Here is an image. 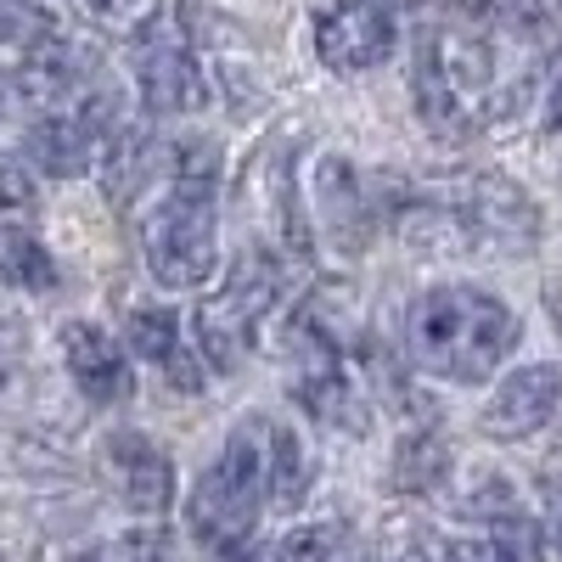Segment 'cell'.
Segmentation results:
<instances>
[{"mask_svg": "<svg viewBox=\"0 0 562 562\" xmlns=\"http://www.w3.org/2000/svg\"><path fill=\"white\" fill-rule=\"evenodd\" d=\"M0 281H18V288H34V293H52L57 288L52 254L40 248L34 231L18 225V214L0 220Z\"/></svg>", "mask_w": 562, "mask_h": 562, "instance_id": "obj_15", "label": "cell"}, {"mask_svg": "<svg viewBox=\"0 0 562 562\" xmlns=\"http://www.w3.org/2000/svg\"><path fill=\"white\" fill-rule=\"evenodd\" d=\"M79 7L85 12H97L102 23H140V18H147V0H79Z\"/></svg>", "mask_w": 562, "mask_h": 562, "instance_id": "obj_23", "label": "cell"}, {"mask_svg": "<svg viewBox=\"0 0 562 562\" xmlns=\"http://www.w3.org/2000/svg\"><path fill=\"white\" fill-rule=\"evenodd\" d=\"M540 557H546V540L529 518H518V512H495L484 535L450 540L439 551V562H540Z\"/></svg>", "mask_w": 562, "mask_h": 562, "instance_id": "obj_14", "label": "cell"}, {"mask_svg": "<svg viewBox=\"0 0 562 562\" xmlns=\"http://www.w3.org/2000/svg\"><path fill=\"white\" fill-rule=\"evenodd\" d=\"M281 299V259L270 248H243L237 265L225 270V281L198 304V355L214 371H237L254 344H259V321L276 310Z\"/></svg>", "mask_w": 562, "mask_h": 562, "instance_id": "obj_4", "label": "cell"}, {"mask_svg": "<svg viewBox=\"0 0 562 562\" xmlns=\"http://www.w3.org/2000/svg\"><path fill=\"white\" fill-rule=\"evenodd\" d=\"M130 74L153 113H203L209 74L180 12H147L130 29Z\"/></svg>", "mask_w": 562, "mask_h": 562, "instance_id": "obj_6", "label": "cell"}, {"mask_svg": "<svg viewBox=\"0 0 562 562\" xmlns=\"http://www.w3.org/2000/svg\"><path fill=\"white\" fill-rule=\"evenodd\" d=\"M400 7H428V0H400Z\"/></svg>", "mask_w": 562, "mask_h": 562, "instance_id": "obj_27", "label": "cell"}, {"mask_svg": "<svg viewBox=\"0 0 562 562\" xmlns=\"http://www.w3.org/2000/svg\"><path fill=\"white\" fill-rule=\"evenodd\" d=\"M270 501V422L248 416L186 501L209 562H259V506Z\"/></svg>", "mask_w": 562, "mask_h": 562, "instance_id": "obj_3", "label": "cell"}, {"mask_svg": "<svg viewBox=\"0 0 562 562\" xmlns=\"http://www.w3.org/2000/svg\"><path fill=\"white\" fill-rule=\"evenodd\" d=\"M52 34V18H45L34 0H0V45L7 52H29Z\"/></svg>", "mask_w": 562, "mask_h": 562, "instance_id": "obj_20", "label": "cell"}, {"mask_svg": "<svg viewBox=\"0 0 562 562\" xmlns=\"http://www.w3.org/2000/svg\"><path fill=\"white\" fill-rule=\"evenodd\" d=\"M490 40L473 23H445L422 34L416 52V108L434 130H467L484 113L490 90Z\"/></svg>", "mask_w": 562, "mask_h": 562, "instance_id": "obj_5", "label": "cell"}, {"mask_svg": "<svg viewBox=\"0 0 562 562\" xmlns=\"http://www.w3.org/2000/svg\"><path fill=\"white\" fill-rule=\"evenodd\" d=\"M518 315L467 281H439L411 304V355L445 383H484L518 349Z\"/></svg>", "mask_w": 562, "mask_h": 562, "instance_id": "obj_2", "label": "cell"}, {"mask_svg": "<svg viewBox=\"0 0 562 562\" xmlns=\"http://www.w3.org/2000/svg\"><path fill=\"white\" fill-rule=\"evenodd\" d=\"M74 562H102V551H79Z\"/></svg>", "mask_w": 562, "mask_h": 562, "instance_id": "obj_25", "label": "cell"}, {"mask_svg": "<svg viewBox=\"0 0 562 562\" xmlns=\"http://www.w3.org/2000/svg\"><path fill=\"white\" fill-rule=\"evenodd\" d=\"M119 551H124V562H186V557H180V546H175V535H169V529H158V524L130 529Z\"/></svg>", "mask_w": 562, "mask_h": 562, "instance_id": "obj_21", "label": "cell"}, {"mask_svg": "<svg viewBox=\"0 0 562 562\" xmlns=\"http://www.w3.org/2000/svg\"><path fill=\"white\" fill-rule=\"evenodd\" d=\"M445 467H450V450L434 428H422V434H405L400 450H394V490L405 495H428L439 479H445Z\"/></svg>", "mask_w": 562, "mask_h": 562, "instance_id": "obj_16", "label": "cell"}, {"mask_svg": "<svg viewBox=\"0 0 562 562\" xmlns=\"http://www.w3.org/2000/svg\"><path fill=\"white\" fill-rule=\"evenodd\" d=\"M214 198H220V147L203 135H186L169 147V186L158 192V209L140 231V254L158 288L186 293L203 288L220 259L214 231Z\"/></svg>", "mask_w": 562, "mask_h": 562, "instance_id": "obj_1", "label": "cell"}, {"mask_svg": "<svg viewBox=\"0 0 562 562\" xmlns=\"http://www.w3.org/2000/svg\"><path fill=\"white\" fill-rule=\"evenodd\" d=\"M63 360H68V378L79 383V394L97 400V405H119L135 389L124 344L113 333H102V326H90V321L63 326Z\"/></svg>", "mask_w": 562, "mask_h": 562, "instance_id": "obj_11", "label": "cell"}, {"mask_svg": "<svg viewBox=\"0 0 562 562\" xmlns=\"http://www.w3.org/2000/svg\"><path fill=\"white\" fill-rule=\"evenodd\" d=\"M108 135H113V119L108 108H57V113H45L29 140H23V153L40 175H52V180H79L90 169H102L108 158Z\"/></svg>", "mask_w": 562, "mask_h": 562, "instance_id": "obj_8", "label": "cell"}, {"mask_svg": "<svg viewBox=\"0 0 562 562\" xmlns=\"http://www.w3.org/2000/svg\"><path fill=\"white\" fill-rule=\"evenodd\" d=\"M461 214H467V225H473V243H479V248L524 254V248L540 237L535 203H529L512 180H501V175H479L473 186H467Z\"/></svg>", "mask_w": 562, "mask_h": 562, "instance_id": "obj_10", "label": "cell"}, {"mask_svg": "<svg viewBox=\"0 0 562 562\" xmlns=\"http://www.w3.org/2000/svg\"><path fill=\"white\" fill-rule=\"evenodd\" d=\"M557 405H562V371L546 366V360H535V366H518L512 378H501V389L490 394V405L479 416V428L490 439L512 445V439L540 434L546 422L557 416Z\"/></svg>", "mask_w": 562, "mask_h": 562, "instance_id": "obj_9", "label": "cell"}, {"mask_svg": "<svg viewBox=\"0 0 562 562\" xmlns=\"http://www.w3.org/2000/svg\"><path fill=\"white\" fill-rule=\"evenodd\" d=\"M29 203H34V180L23 175V164H0V209L23 214Z\"/></svg>", "mask_w": 562, "mask_h": 562, "instance_id": "obj_22", "label": "cell"}, {"mask_svg": "<svg viewBox=\"0 0 562 562\" xmlns=\"http://www.w3.org/2000/svg\"><path fill=\"white\" fill-rule=\"evenodd\" d=\"M546 130H557L562 135V74L551 79V90H546Z\"/></svg>", "mask_w": 562, "mask_h": 562, "instance_id": "obj_24", "label": "cell"}, {"mask_svg": "<svg viewBox=\"0 0 562 562\" xmlns=\"http://www.w3.org/2000/svg\"><path fill=\"white\" fill-rule=\"evenodd\" d=\"M124 338H130V349H135L140 360H153L180 394H198V389H203V366H198L192 349H186V338H180V315H175V310H164V304H140V310H130Z\"/></svg>", "mask_w": 562, "mask_h": 562, "instance_id": "obj_13", "label": "cell"}, {"mask_svg": "<svg viewBox=\"0 0 562 562\" xmlns=\"http://www.w3.org/2000/svg\"><path fill=\"white\" fill-rule=\"evenodd\" d=\"M394 12L389 0H333L315 18V57L338 74H366L394 57Z\"/></svg>", "mask_w": 562, "mask_h": 562, "instance_id": "obj_7", "label": "cell"}, {"mask_svg": "<svg viewBox=\"0 0 562 562\" xmlns=\"http://www.w3.org/2000/svg\"><path fill=\"white\" fill-rule=\"evenodd\" d=\"M304 490H310V461L299 450V434L270 422V501L276 506H299Z\"/></svg>", "mask_w": 562, "mask_h": 562, "instance_id": "obj_18", "label": "cell"}, {"mask_svg": "<svg viewBox=\"0 0 562 562\" xmlns=\"http://www.w3.org/2000/svg\"><path fill=\"white\" fill-rule=\"evenodd\" d=\"M344 551H349L344 524H304L276 546V562H338Z\"/></svg>", "mask_w": 562, "mask_h": 562, "instance_id": "obj_19", "label": "cell"}, {"mask_svg": "<svg viewBox=\"0 0 562 562\" xmlns=\"http://www.w3.org/2000/svg\"><path fill=\"white\" fill-rule=\"evenodd\" d=\"M557 546H562V506H557Z\"/></svg>", "mask_w": 562, "mask_h": 562, "instance_id": "obj_26", "label": "cell"}, {"mask_svg": "<svg viewBox=\"0 0 562 562\" xmlns=\"http://www.w3.org/2000/svg\"><path fill=\"white\" fill-rule=\"evenodd\" d=\"M108 467L124 506H135L140 518H158L175 501V461L147 439V434H113L108 439Z\"/></svg>", "mask_w": 562, "mask_h": 562, "instance_id": "obj_12", "label": "cell"}, {"mask_svg": "<svg viewBox=\"0 0 562 562\" xmlns=\"http://www.w3.org/2000/svg\"><path fill=\"white\" fill-rule=\"evenodd\" d=\"M315 203L326 214V225L338 231V237H349V231H366L360 220V186H355V169L338 164V158H326L315 169Z\"/></svg>", "mask_w": 562, "mask_h": 562, "instance_id": "obj_17", "label": "cell"}]
</instances>
